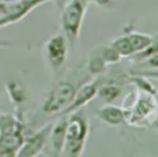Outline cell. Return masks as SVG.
Instances as JSON below:
<instances>
[{
  "instance_id": "6da1fadb",
  "label": "cell",
  "mask_w": 158,
  "mask_h": 157,
  "mask_svg": "<svg viewBox=\"0 0 158 157\" xmlns=\"http://www.w3.org/2000/svg\"><path fill=\"white\" fill-rule=\"evenodd\" d=\"M30 131L25 119L0 111V157H15Z\"/></svg>"
},
{
  "instance_id": "7a4b0ae2",
  "label": "cell",
  "mask_w": 158,
  "mask_h": 157,
  "mask_svg": "<svg viewBox=\"0 0 158 157\" xmlns=\"http://www.w3.org/2000/svg\"><path fill=\"white\" fill-rule=\"evenodd\" d=\"M90 132V122L86 112L79 109L68 114L65 141L62 151V156L65 157H80L86 146V141Z\"/></svg>"
},
{
  "instance_id": "3957f363",
  "label": "cell",
  "mask_w": 158,
  "mask_h": 157,
  "mask_svg": "<svg viewBox=\"0 0 158 157\" xmlns=\"http://www.w3.org/2000/svg\"><path fill=\"white\" fill-rule=\"evenodd\" d=\"M83 83L78 84V82L73 79L58 80L44 96L41 104V108H40V114L49 119L58 117L72 103L77 93V89Z\"/></svg>"
},
{
  "instance_id": "277c9868",
  "label": "cell",
  "mask_w": 158,
  "mask_h": 157,
  "mask_svg": "<svg viewBox=\"0 0 158 157\" xmlns=\"http://www.w3.org/2000/svg\"><path fill=\"white\" fill-rule=\"evenodd\" d=\"M123 110L127 124L136 127L152 126L154 121L158 120L157 94L136 89V96L132 104Z\"/></svg>"
},
{
  "instance_id": "5b68a950",
  "label": "cell",
  "mask_w": 158,
  "mask_h": 157,
  "mask_svg": "<svg viewBox=\"0 0 158 157\" xmlns=\"http://www.w3.org/2000/svg\"><path fill=\"white\" fill-rule=\"evenodd\" d=\"M88 5V0H68L60 9V27L68 40L70 51L74 49L80 36Z\"/></svg>"
},
{
  "instance_id": "8992f818",
  "label": "cell",
  "mask_w": 158,
  "mask_h": 157,
  "mask_svg": "<svg viewBox=\"0 0 158 157\" xmlns=\"http://www.w3.org/2000/svg\"><path fill=\"white\" fill-rule=\"evenodd\" d=\"M153 35L135 31L132 26H130L127 31L122 32L120 36L114 38L110 42V46L121 57H133L135 54L146 49L153 42Z\"/></svg>"
},
{
  "instance_id": "52a82bcc",
  "label": "cell",
  "mask_w": 158,
  "mask_h": 157,
  "mask_svg": "<svg viewBox=\"0 0 158 157\" xmlns=\"http://www.w3.org/2000/svg\"><path fill=\"white\" fill-rule=\"evenodd\" d=\"M69 51L70 47L68 40L62 31L54 33L44 42L43 53L53 74H58L63 70L68 61Z\"/></svg>"
},
{
  "instance_id": "ba28073f",
  "label": "cell",
  "mask_w": 158,
  "mask_h": 157,
  "mask_svg": "<svg viewBox=\"0 0 158 157\" xmlns=\"http://www.w3.org/2000/svg\"><path fill=\"white\" fill-rule=\"evenodd\" d=\"M51 127L52 122H47L38 130L30 131L26 135L16 157H36L41 155L48 143Z\"/></svg>"
},
{
  "instance_id": "9c48e42d",
  "label": "cell",
  "mask_w": 158,
  "mask_h": 157,
  "mask_svg": "<svg viewBox=\"0 0 158 157\" xmlns=\"http://www.w3.org/2000/svg\"><path fill=\"white\" fill-rule=\"evenodd\" d=\"M47 2H53V0H15L9 2L6 15L0 20V28L22 21L33 10Z\"/></svg>"
},
{
  "instance_id": "30bf717a",
  "label": "cell",
  "mask_w": 158,
  "mask_h": 157,
  "mask_svg": "<svg viewBox=\"0 0 158 157\" xmlns=\"http://www.w3.org/2000/svg\"><path fill=\"white\" fill-rule=\"evenodd\" d=\"M99 85H100V79H94L91 82L85 80L83 84H80V87L77 89V93H75L72 103L68 105V108L60 115H68L70 112H74L79 109H83L84 106H86L90 101H93L98 96Z\"/></svg>"
},
{
  "instance_id": "8fae6325",
  "label": "cell",
  "mask_w": 158,
  "mask_h": 157,
  "mask_svg": "<svg viewBox=\"0 0 158 157\" xmlns=\"http://www.w3.org/2000/svg\"><path fill=\"white\" fill-rule=\"evenodd\" d=\"M5 90L6 94L10 99V101L12 103L14 108H15V114L21 117H23V105L27 101V89L26 85L20 80V79H9L5 83Z\"/></svg>"
},
{
  "instance_id": "7c38bea8",
  "label": "cell",
  "mask_w": 158,
  "mask_h": 157,
  "mask_svg": "<svg viewBox=\"0 0 158 157\" xmlns=\"http://www.w3.org/2000/svg\"><path fill=\"white\" fill-rule=\"evenodd\" d=\"M57 121L52 122L51 132H49V138L48 142L51 143V150L53 156H62L64 141H65V130H67V121H68V115H60L56 117Z\"/></svg>"
},
{
  "instance_id": "4fadbf2b",
  "label": "cell",
  "mask_w": 158,
  "mask_h": 157,
  "mask_svg": "<svg viewBox=\"0 0 158 157\" xmlns=\"http://www.w3.org/2000/svg\"><path fill=\"white\" fill-rule=\"evenodd\" d=\"M96 117L109 126H121L126 122V114L122 106L114 103H106L100 106L96 112Z\"/></svg>"
},
{
  "instance_id": "5bb4252c",
  "label": "cell",
  "mask_w": 158,
  "mask_h": 157,
  "mask_svg": "<svg viewBox=\"0 0 158 157\" xmlns=\"http://www.w3.org/2000/svg\"><path fill=\"white\" fill-rule=\"evenodd\" d=\"M122 94V84L115 79L109 82L100 80V85L98 89V96L104 103H115L120 95Z\"/></svg>"
},
{
  "instance_id": "9a60e30c",
  "label": "cell",
  "mask_w": 158,
  "mask_h": 157,
  "mask_svg": "<svg viewBox=\"0 0 158 157\" xmlns=\"http://www.w3.org/2000/svg\"><path fill=\"white\" fill-rule=\"evenodd\" d=\"M106 68H107V64L100 56L99 51L98 49L93 51L88 61V73H90L91 75H100Z\"/></svg>"
},
{
  "instance_id": "2e32d148",
  "label": "cell",
  "mask_w": 158,
  "mask_h": 157,
  "mask_svg": "<svg viewBox=\"0 0 158 157\" xmlns=\"http://www.w3.org/2000/svg\"><path fill=\"white\" fill-rule=\"evenodd\" d=\"M98 51H99V53H100V56L102 57V59L106 62V64L107 66H110V64H115V63H117L122 57L110 46V43L109 45H102V46H100V47H98L96 48Z\"/></svg>"
},
{
  "instance_id": "e0dca14e",
  "label": "cell",
  "mask_w": 158,
  "mask_h": 157,
  "mask_svg": "<svg viewBox=\"0 0 158 157\" xmlns=\"http://www.w3.org/2000/svg\"><path fill=\"white\" fill-rule=\"evenodd\" d=\"M142 62L146 63L144 69H147V68H158V53H156V54H153V56L146 58V59L142 61Z\"/></svg>"
},
{
  "instance_id": "ac0fdd59",
  "label": "cell",
  "mask_w": 158,
  "mask_h": 157,
  "mask_svg": "<svg viewBox=\"0 0 158 157\" xmlns=\"http://www.w3.org/2000/svg\"><path fill=\"white\" fill-rule=\"evenodd\" d=\"M89 4H95L99 7H104V9H109L111 5H114L115 0H88Z\"/></svg>"
},
{
  "instance_id": "d6986e66",
  "label": "cell",
  "mask_w": 158,
  "mask_h": 157,
  "mask_svg": "<svg viewBox=\"0 0 158 157\" xmlns=\"http://www.w3.org/2000/svg\"><path fill=\"white\" fill-rule=\"evenodd\" d=\"M7 6H9V2L0 0V20L6 15V12H7Z\"/></svg>"
},
{
  "instance_id": "ffe728a7",
  "label": "cell",
  "mask_w": 158,
  "mask_h": 157,
  "mask_svg": "<svg viewBox=\"0 0 158 157\" xmlns=\"http://www.w3.org/2000/svg\"><path fill=\"white\" fill-rule=\"evenodd\" d=\"M14 43L12 42H9V41H0V49L1 48H10L12 47Z\"/></svg>"
},
{
  "instance_id": "44dd1931",
  "label": "cell",
  "mask_w": 158,
  "mask_h": 157,
  "mask_svg": "<svg viewBox=\"0 0 158 157\" xmlns=\"http://www.w3.org/2000/svg\"><path fill=\"white\" fill-rule=\"evenodd\" d=\"M67 1H68V0H53V2L57 5V7H58L59 10H60V9L64 6V4H65Z\"/></svg>"
},
{
  "instance_id": "7402d4cb",
  "label": "cell",
  "mask_w": 158,
  "mask_h": 157,
  "mask_svg": "<svg viewBox=\"0 0 158 157\" xmlns=\"http://www.w3.org/2000/svg\"><path fill=\"white\" fill-rule=\"evenodd\" d=\"M152 126H153V127H154V129L158 131V120H156V121H154V124H153Z\"/></svg>"
},
{
  "instance_id": "603a6c76",
  "label": "cell",
  "mask_w": 158,
  "mask_h": 157,
  "mask_svg": "<svg viewBox=\"0 0 158 157\" xmlns=\"http://www.w3.org/2000/svg\"><path fill=\"white\" fill-rule=\"evenodd\" d=\"M2 1H6V2H11V1H15V0H2Z\"/></svg>"
},
{
  "instance_id": "cb8c5ba5",
  "label": "cell",
  "mask_w": 158,
  "mask_h": 157,
  "mask_svg": "<svg viewBox=\"0 0 158 157\" xmlns=\"http://www.w3.org/2000/svg\"><path fill=\"white\" fill-rule=\"evenodd\" d=\"M157 100H158V93H157Z\"/></svg>"
}]
</instances>
